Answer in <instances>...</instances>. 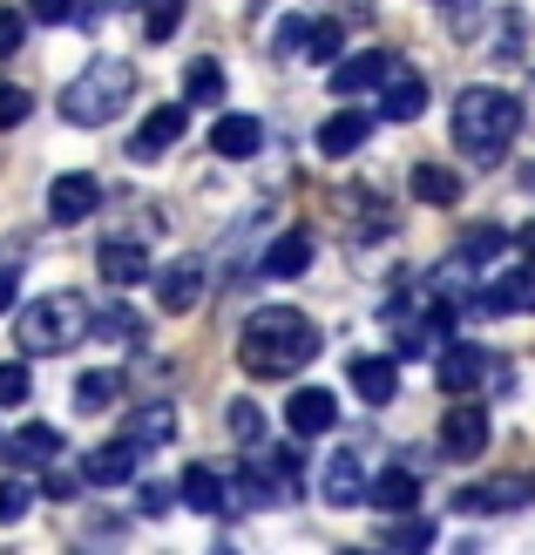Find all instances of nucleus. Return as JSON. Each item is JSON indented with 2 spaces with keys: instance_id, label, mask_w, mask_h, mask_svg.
Segmentation results:
<instances>
[{
  "instance_id": "6e6552de",
  "label": "nucleus",
  "mask_w": 535,
  "mask_h": 555,
  "mask_svg": "<svg viewBox=\"0 0 535 555\" xmlns=\"http://www.w3.org/2000/svg\"><path fill=\"white\" fill-rule=\"evenodd\" d=\"M319 494L332 508H359L366 502V454L359 448H340L326 461V475H319Z\"/></svg>"
},
{
  "instance_id": "6ab92c4d",
  "label": "nucleus",
  "mask_w": 535,
  "mask_h": 555,
  "mask_svg": "<svg viewBox=\"0 0 535 555\" xmlns=\"http://www.w3.org/2000/svg\"><path fill=\"white\" fill-rule=\"evenodd\" d=\"M123 440H136V448H163V440H177V406H170V400L129 406V421H123Z\"/></svg>"
},
{
  "instance_id": "9b49d317",
  "label": "nucleus",
  "mask_w": 535,
  "mask_h": 555,
  "mask_svg": "<svg viewBox=\"0 0 535 555\" xmlns=\"http://www.w3.org/2000/svg\"><path fill=\"white\" fill-rule=\"evenodd\" d=\"M528 494H535V488H528L522 475H501V481H482V488H461L455 508H461V515H509V508L528 502Z\"/></svg>"
},
{
  "instance_id": "412c9836",
  "label": "nucleus",
  "mask_w": 535,
  "mask_h": 555,
  "mask_svg": "<svg viewBox=\"0 0 535 555\" xmlns=\"http://www.w3.org/2000/svg\"><path fill=\"white\" fill-rule=\"evenodd\" d=\"M183 508H196V515H224L231 508V481L217 475V467H183Z\"/></svg>"
},
{
  "instance_id": "cd10ccee",
  "label": "nucleus",
  "mask_w": 535,
  "mask_h": 555,
  "mask_svg": "<svg viewBox=\"0 0 535 555\" xmlns=\"http://www.w3.org/2000/svg\"><path fill=\"white\" fill-rule=\"evenodd\" d=\"M89 332H102V339H116V346H136V339H143V319H136L129 305H109V312L89 319Z\"/></svg>"
},
{
  "instance_id": "72a5a7b5",
  "label": "nucleus",
  "mask_w": 535,
  "mask_h": 555,
  "mask_svg": "<svg viewBox=\"0 0 535 555\" xmlns=\"http://www.w3.org/2000/svg\"><path fill=\"white\" fill-rule=\"evenodd\" d=\"M27 508H35V488H27L21 475H8V481H0V521H21Z\"/></svg>"
},
{
  "instance_id": "4c0bfd02",
  "label": "nucleus",
  "mask_w": 535,
  "mask_h": 555,
  "mask_svg": "<svg viewBox=\"0 0 535 555\" xmlns=\"http://www.w3.org/2000/svg\"><path fill=\"white\" fill-rule=\"evenodd\" d=\"M27 108H35V95H27V89H0V129H21Z\"/></svg>"
},
{
  "instance_id": "20e7f679",
  "label": "nucleus",
  "mask_w": 535,
  "mask_h": 555,
  "mask_svg": "<svg viewBox=\"0 0 535 555\" xmlns=\"http://www.w3.org/2000/svg\"><path fill=\"white\" fill-rule=\"evenodd\" d=\"M136 95V68L116 62V54H102V62H89L68 89H62V122L75 129H102V122H116L123 116V102Z\"/></svg>"
},
{
  "instance_id": "f704fd0d",
  "label": "nucleus",
  "mask_w": 535,
  "mask_h": 555,
  "mask_svg": "<svg viewBox=\"0 0 535 555\" xmlns=\"http://www.w3.org/2000/svg\"><path fill=\"white\" fill-rule=\"evenodd\" d=\"M340 41H346L340 21H319L313 35H305V54H313V62H332V54H340Z\"/></svg>"
},
{
  "instance_id": "ea45409f",
  "label": "nucleus",
  "mask_w": 535,
  "mask_h": 555,
  "mask_svg": "<svg viewBox=\"0 0 535 555\" xmlns=\"http://www.w3.org/2000/svg\"><path fill=\"white\" fill-rule=\"evenodd\" d=\"M163 508H170V488L150 481V488H143V515H163Z\"/></svg>"
},
{
  "instance_id": "7ed1b4c3",
  "label": "nucleus",
  "mask_w": 535,
  "mask_h": 555,
  "mask_svg": "<svg viewBox=\"0 0 535 555\" xmlns=\"http://www.w3.org/2000/svg\"><path fill=\"white\" fill-rule=\"evenodd\" d=\"M89 298L81 292H48V298H35L27 312L14 319V346L27 352V359H48V352H68V346H81L89 339Z\"/></svg>"
},
{
  "instance_id": "9d476101",
  "label": "nucleus",
  "mask_w": 535,
  "mask_h": 555,
  "mask_svg": "<svg viewBox=\"0 0 535 555\" xmlns=\"http://www.w3.org/2000/svg\"><path fill=\"white\" fill-rule=\"evenodd\" d=\"M346 379H353V393H359L366 406H386L393 393H400V359H386V352H359Z\"/></svg>"
},
{
  "instance_id": "423d86ee",
  "label": "nucleus",
  "mask_w": 535,
  "mask_h": 555,
  "mask_svg": "<svg viewBox=\"0 0 535 555\" xmlns=\"http://www.w3.org/2000/svg\"><path fill=\"white\" fill-rule=\"evenodd\" d=\"M95 204H102V183L89 170H68V177L48 183V217L54 224H81V217H95Z\"/></svg>"
},
{
  "instance_id": "5701e85b",
  "label": "nucleus",
  "mask_w": 535,
  "mask_h": 555,
  "mask_svg": "<svg viewBox=\"0 0 535 555\" xmlns=\"http://www.w3.org/2000/svg\"><path fill=\"white\" fill-rule=\"evenodd\" d=\"M482 312H501V319L535 312V271H509V278H495V285L482 292Z\"/></svg>"
},
{
  "instance_id": "4be33fe9",
  "label": "nucleus",
  "mask_w": 535,
  "mask_h": 555,
  "mask_svg": "<svg viewBox=\"0 0 535 555\" xmlns=\"http://www.w3.org/2000/svg\"><path fill=\"white\" fill-rule=\"evenodd\" d=\"M366 129H373V122H366L359 108H340V116H332V122H319V156L346 163L353 150H366Z\"/></svg>"
},
{
  "instance_id": "473e14b6",
  "label": "nucleus",
  "mask_w": 535,
  "mask_h": 555,
  "mask_svg": "<svg viewBox=\"0 0 535 555\" xmlns=\"http://www.w3.org/2000/svg\"><path fill=\"white\" fill-rule=\"evenodd\" d=\"M27 393H35V379H27L21 359H0V406H21Z\"/></svg>"
},
{
  "instance_id": "39448f33",
  "label": "nucleus",
  "mask_w": 535,
  "mask_h": 555,
  "mask_svg": "<svg viewBox=\"0 0 535 555\" xmlns=\"http://www.w3.org/2000/svg\"><path fill=\"white\" fill-rule=\"evenodd\" d=\"M488 448V413L474 406V400H455L447 406V421H441V454L447 461H474Z\"/></svg>"
},
{
  "instance_id": "7c9ffc66",
  "label": "nucleus",
  "mask_w": 535,
  "mask_h": 555,
  "mask_svg": "<svg viewBox=\"0 0 535 555\" xmlns=\"http://www.w3.org/2000/svg\"><path fill=\"white\" fill-rule=\"evenodd\" d=\"M461 251H468V264H488V258L509 251V231H501V224H474V231L461 237Z\"/></svg>"
},
{
  "instance_id": "1a4fd4ad",
  "label": "nucleus",
  "mask_w": 535,
  "mask_h": 555,
  "mask_svg": "<svg viewBox=\"0 0 535 555\" xmlns=\"http://www.w3.org/2000/svg\"><path fill=\"white\" fill-rule=\"evenodd\" d=\"M95 271H102V285H143L150 278V244L143 237H109L95 251Z\"/></svg>"
},
{
  "instance_id": "bb28decb",
  "label": "nucleus",
  "mask_w": 535,
  "mask_h": 555,
  "mask_svg": "<svg viewBox=\"0 0 535 555\" xmlns=\"http://www.w3.org/2000/svg\"><path fill=\"white\" fill-rule=\"evenodd\" d=\"M116 393H123V379H116V373H81V379H75V406H81V413L116 406Z\"/></svg>"
},
{
  "instance_id": "dca6fc26",
  "label": "nucleus",
  "mask_w": 535,
  "mask_h": 555,
  "mask_svg": "<svg viewBox=\"0 0 535 555\" xmlns=\"http://www.w3.org/2000/svg\"><path fill=\"white\" fill-rule=\"evenodd\" d=\"M183 122H190V116H183V102H163V108H150V122L129 135V156H136V163L163 156V150H170L177 135H183Z\"/></svg>"
},
{
  "instance_id": "2f4dec72",
  "label": "nucleus",
  "mask_w": 535,
  "mask_h": 555,
  "mask_svg": "<svg viewBox=\"0 0 535 555\" xmlns=\"http://www.w3.org/2000/svg\"><path fill=\"white\" fill-rule=\"evenodd\" d=\"M224 421H231V434L244 440V448H258V440H265V413L251 406V400H231V413H224Z\"/></svg>"
},
{
  "instance_id": "aec40b11",
  "label": "nucleus",
  "mask_w": 535,
  "mask_h": 555,
  "mask_svg": "<svg viewBox=\"0 0 535 555\" xmlns=\"http://www.w3.org/2000/svg\"><path fill=\"white\" fill-rule=\"evenodd\" d=\"M211 150H217L224 163L258 156V150H265V122H258V116H224V122L211 129Z\"/></svg>"
},
{
  "instance_id": "a19ab883",
  "label": "nucleus",
  "mask_w": 535,
  "mask_h": 555,
  "mask_svg": "<svg viewBox=\"0 0 535 555\" xmlns=\"http://www.w3.org/2000/svg\"><path fill=\"white\" fill-rule=\"evenodd\" d=\"M14 292H21V278H14V271H0V312H14Z\"/></svg>"
},
{
  "instance_id": "58836bf2",
  "label": "nucleus",
  "mask_w": 535,
  "mask_h": 555,
  "mask_svg": "<svg viewBox=\"0 0 535 555\" xmlns=\"http://www.w3.org/2000/svg\"><path fill=\"white\" fill-rule=\"evenodd\" d=\"M21 35H27V21H21L14 8H0V54H14V48H21Z\"/></svg>"
},
{
  "instance_id": "f3484780",
  "label": "nucleus",
  "mask_w": 535,
  "mask_h": 555,
  "mask_svg": "<svg viewBox=\"0 0 535 555\" xmlns=\"http://www.w3.org/2000/svg\"><path fill=\"white\" fill-rule=\"evenodd\" d=\"M136 440H109V448H95L89 461H81V481L89 488H123V481H136Z\"/></svg>"
},
{
  "instance_id": "e433bc0d",
  "label": "nucleus",
  "mask_w": 535,
  "mask_h": 555,
  "mask_svg": "<svg viewBox=\"0 0 535 555\" xmlns=\"http://www.w3.org/2000/svg\"><path fill=\"white\" fill-rule=\"evenodd\" d=\"M386 542H393V548H428V542H434V521H428V515H413V521H400V529H393Z\"/></svg>"
},
{
  "instance_id": "c756f323",
  "label": "nucleus",
  "mask_w": 535,
  "mask_h": 555,
  "mask_svg": "<svg viewBox=\"0 0 535 555\" xmlns=\"http://www.w3.org/2000/svg\"><path fill=\"white\" fill-rule=\"evenodd\" d=\"M183 27V0H143V35L150 41H170Z\"/></svg>"
},
{
  "instance_id": "a878e982",
  "label": "nucleus",
  "mask_w": 535,
  "mask_h": 555,
  "mask_svg": "<svg viewBox=\"0 0 535 555\" xmlns=\"http://www.w3.org/2000/svg\"><path fill=\"white\" fill-rule=\"evenodd\" d=\"M8 454H14V467H54V454H62V434H54V427H21V434L8 440Z\"/></svg>"
},
{
  "instance_id": "f257e3e1",
  "label": "nucleus",
  "mask_w": 535,
  "mask_h": 555,
  "mask_svg": "<svg viewBox=\"0 0 535 555\" xmlns=\"http://www.w3.org/2000/svg\"><path fill=\"white\" fill-rule=\"evenodd\" d=\"M319 325L298 312V305H258L238 332V366L258 379H292L319 359Z\"/></svg>"
},
{
  "instance_id": "2eb2a0df",
  "label": "nucleus",
  "mask_w": 535,
  "mask_h": 555,
  "mask_svg": "<svg viewBox=\"0 0 535 555\" xmlns=\"http://www.w3.org/2000/svg\"><path fill=\"white\" fill-rule=\"evenodd\" d=\"M366 508L413 515L420 508V475H413V467H386V475H373V481H366Z\"/></svg>"
},
{
  "instance_id": "f03ea898",
  "label": "nucleus",
  "mask_w": 535,
  "mask_h": 555,
  "mask_svg": "<svg viewBox=\"0 0 535 555\" xmlns=\"http://www.w3.org/2000/svg\"><path fill=\"white\" fill-rule=\"evenodd\" d=\"M515 135H522V102L509 89L474 81V89L455 95V150L474 163V170H495V163L515 150Z\"/></svg>"
},
{
  "instance_id": "ddd939ff",
  "label": "nucleus",
  "mask_w": 535,
  "mask_h": 555,
  "mask_svg": "<svg viewBox=\"0 0 535 555\" xmlns=\"http://www.w3.org/2000/svg\"><path fill=\"white\" fill-rule=\"evenodd\" d=\"M386 75H393V54H346V62L326 75V89L340 95V102H353V95H366V89H380Z\"/></svg>"
},
{
  "instance_id": "4468645a",
  "label": "nucleus",
  "mask_w": 535,
  "mask_h": 555,
  "mask_svg": "<svg viewBox=\"0 0 535 555\" xmlns=\"http://www.w3.org/2000/svg\"><path fill=\"white\" fill-rule=\"evenodd\" d=\"M332 421H340V400H332L326 386H298V393L285 400V427H292L298 440H313V434H326Z\"/></svg>"
},
{
  "instance_id": "c85d7f7f",
  "label": "nucleus",
  "mask_w": 535,
  "mask_h": 555,
  "mask_svg": "<svg viewBox=\"0 0 535 555\" xmlns=\"http://www.w3.org/2000/svg\"><path fill=\"white\" fill-rule=\"evenodd\" d=\"M183 95H190L196 108H204V102H224V68L211 62V54H204V62H190V75H183Z\"/></svg>"
},
{
  "instance_id": "0eeeda50",
  "label": "nucleus",
  "mask_w": 535,
  "mask_h": 555,
  "mask_svg": "<svg viewBox=\"0 0 535 555\" xmlns=\"http://www.w3.org/2000/svg\"><path fill=\"white\" fill-rule=\"evenodd\" d=\"M204 285H211L204 258H177L170 271L156 278V305H163V312H196V305H204Z\"/></svg>"
},
{
  "instance_id": "f8f14e48",
  "label": "nucleus",
  "mask_w": 535,
  "mask_h": 555,
  "mask_svg": "<svg viewBox=\"0 0 535 555\" xmlns=\"http://www.w3.org/2000/svg\"><path fill=\"white\" fill-rule=\"evenodd\" d=\"M420 108H428V81L393 62V75L380 81V122H413Z\"/></svg>"
},
{
  "instance_id": "b1692460",
  "label": "nucleus",
  "mask_w": 535,
  "mask_h": 555,
  "mask_svg": "<svg viewBox=\"0 0 535 555\" xmlns=\"http://www.w3.org/2000/svg\"><path fill=\"white\" fill-rule=\"evenodd\" d=\"M407 190H413L420 204H434V210H455V204H461V177L441 170V163H420V170L407 177Z\"/></svg>"
},
{
  "instance_id": "a211bd4d",
  "label": "nucleus",
  "mask_w": 535,
  "mask_h": 555,
  "mask_svg": "<svg viewBox=\"0 0 535 555\" xmlns=\"http://www.w3.org/2000/svg\"><path fill=\"white\" fill-rule=\"evenodd\" d=\"M482 379H488V352H482V346H447V352H441V393L468 400Z\"/></svg>"
},
{
  "instance_id": "c9c22d12",
  "label": "nucleus",
  "mask_w": 535,
  "mask_h": 555,
  "mask_svg": "<svg viewBox=\"0 0 535 555\" xmlns=\"http://www.w3.org/2000/svg\"><path fill=\"white\" fill-rule=\"evenodd\" d=\"M27 14L48 21V27H62V21H81V0H27Z\"/></svg>"
},
{
  "instance_id": "393cba45",
  "label": "nucleus",
  "mask_w": 535,
  "mask_h": 555,
  "mask_svg": "<svg viewBox=\"0 0 535 555\" xmlns=\"http://www.w3.org/2000/svg\"><path fill=\"white\" fill-rule=\"evenodd\" d=\"M298 271H313V231H285L265 251V278H298Z\"/></svg>"
}]
</instances>
